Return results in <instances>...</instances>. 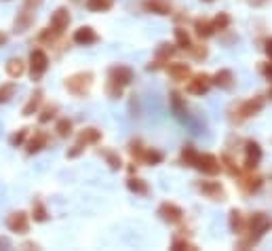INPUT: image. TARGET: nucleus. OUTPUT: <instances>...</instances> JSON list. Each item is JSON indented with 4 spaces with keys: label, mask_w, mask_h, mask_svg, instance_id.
Returning <instances> with one entry per match:
<instances>
[{
    "label": "nucleus",
    "mask_w": 272,
    "mask_h": 251,
    "mask_svg": "<svg viewBox=\"0 0 272 251\" xmlns=\"http://www.w3.org/2000/svg\"><path fill=\"white\" fill-rule=\"evenodd\" d=\"M194 167L200 169L203 173H209V176H215L220 171V163L218 158L211 154H197V160H194Z\"/></svg>",
    "instance_id": "obj_1"
},
{
    "label": "nucleus",
    "mask_w": 272,
    "mask_h": 251,
    "mask_svg": "<svg viewBox=\"0 0 272 251\" xmlns=\"http://www.w3.org/2000/svg\"><path fill=\"white\" fill-rule=\"evenodd\" d=\"M32 78H38L40 74L47 70V64H49V59H47V55L40 51V49H36V51H32Z\"/></svg>",
    "instance_id": "obj_2"
},
{
    "label": "nucleus",
    "mask_w": 272,
    "mask_h": 251,
    "mask_svg": "<svg viewBox=\"0 0 272 251\" xmlns=\"http://www.w3.org/2000/svg\"><path fill=\"white\" fill-rule=\"evenodd\" d=\"M270 226H272V220L268 218V215H264V213H255L253 218H251V230H253L257 236L266 232Z\"/></svg>",
    "instance_id": "obj_3"
},
{
    "label": "nucleus",
    "mask_w": 272,
    "mask_h": 251,
    "mask_svg": "<svg viewBox=\"0 0 272 251\" xmlns=\"http://www.w3.org/2000/svg\"><path fill=\"white\" fill-rule=\"evenodd\" d=\"M110 76H112V82H114V85H118V87H121V85H127V82L133 78L131 70H129V68H123V66L110 70Z\"/></svg>",
    "instance_id": "obj_4"
},
{
    "label": "nucleus",
    "mask_w": 272,
    "mask_h": 251,
    "mask_svg": "<svg viewBox=\"0 0 272 251\" xmlns=\"http://www.w3.org/2000/svg\"><path fill=\"white\" fill-rule=\"evenodd\" d=\"M158 211H160V215H163V218H165L167 222H179V220H181V215H184V213H181V209L175 207L173 203H163Z\"/></svg>",
    "instance_id": "obj_5"
},
{
    "label": "nucleus",
    "mask_w": 272,
    "mask_h": 251,
    "mask_svg": "<svg viewBox=\"0 0 272 251\" xmlns=\"http://www.w3.org/2000/svg\"><path fill=\"white\" fill-rule=\"evenodd\" d=\"M74 40L78 45H93V43H97V34L91 30V27H80V30L74 32Z\"/></svg>",
    "instance_id": "obj_6"
},
{
    "label": "nucleus",
    "mask_w": 272,
    "mask_h": 251,
    "mask_svg": "<svg viewBox=\"0 0 272 251\" xmlns=\"http://www.w3.org/2000/svg\"><path fill=\"white\" fill-rule=\"evenodd\" d=\"M260 158H262L260 146L253 144V142H249L247 144V160H245V165L249 167V169H253V167H257V163H260Z\"/></svg>",
    "instance_id": "obj_7"
},
{
    "label": "nucleus",
    "mask_w": 272,
    "mask_h": 251,
    "mask_svg": "<svg viewBox=\"0 0 272 251\" xmlns=\"http://www.w3.org/2000/svg\"><path fill=\"white\" fill-rule=\"evenodd\" d=\"M68 24H70V15H68V11H66V9L55 11V15L51 17V25H53V30H55V32H61Z\"/></svg>",
    "instance_id": "obj_8"
},
{
    "label": "nucleus",
    "mask_w": 272,
    "mask_h": 251,
    "mask_svg": "<svg viewBox=\"0 0 272 251\" xmlns=\"http://www.w3.org/2000/svg\"><path fill=\"white\" fill-rule=\"evenodd\" d=\"M188 91L190 93H197V95H203L209 91V78L207 76H197L190 85H188Z\"/></svg>",
    "instance_id": "obj_9"
},
{
    "label": "nucleus",
    "mask_w": 272,
    "mask_h": 251,
    "mask_svg": "<svg viewBox=\"0 0 272 251\" xmlns=\"http://www.w3.org/2000/svg\"><path fill=\"white\" fill-rule=\"evenodd\" d=\"M9 228L15 230V232H25L27 230V218L25 213H15L9 218Z\"/></svg>",
    "instance_id": "obj_10"
},
{
    "label": "nucleus",
    "mask_w": 272,
    "mask_h": 251,
    "mask_svg": "<svg viewBox=\"0 0 272 251\" xmlns=\"http://www.w3.org/2000/svg\"><path fill=\"white\" fill-rule=\"evenodd\" d=\"M146 9L154 11V13H158V15H167L171 6H169L167 0H148V2H146Z\"/></svg>",
    "instance_id": "obj_11"
},
{
    "label": "nucleus",
    "mask_w": 272,
    "mask_h": 251,
    "mask_svg": "<svg viewBox=\"0 0 272 251\" xmlns=\"http://www.w3.org/2000/svg\"><path fill=\"white\" fill-rule=\"evenodd\" d=\"M262 106H264V100H260V97H257V100H249V101L245 103V106H243L241 114H243V116H251V114L260 112Z\"/></svg>",
    "instance_id": "obj_12"
},
{
    "label": "nucleus",
    "mask_w": 272,
    "mask_h": 251,
    "mask_svg": "<svg viewBox=\"0 0 272 251\" xmlns=\"http://www.w3.org/2000/svg\"><path fill=\"white\" fill-rule=\"evenodd\" d=\"M112 4H114V0H87V9L89 11H95V13L108 11Z\"/></svg>",
    "instance_id": "obj_13"
},
{
    "label": "nucleus",
    "mask_w": 272,
    "mask_h": 251,
    "mask_svg": "<svg viewBox=\"0 0 272 251\" xmlns=\"http://www.w3.org/2000/svg\"><path fill=\"white\" fill-rule=\"evenodd\" d=\"M232 72L230 70H222V72H218L215 74V85H220V87H224V89H228V87H232Z\"/></svg>",
    "instance_id": "obj_14"
},
{
    "label": "nucleus",
    "mask_w": 272,
    "mask_h": 251,
    "mask_svg": "<svg viewBox=\"0 0 272 251\" xmlns=\"http://www.w3.org/2000/svg\"><path fill=\"white\" fill-rule=\"evenodd\" d=\"M6 72H9L13 78H17V76H22L24 74V64L19 59H11L9 61V66H6Z\"/></svg>",
    "instance_id": "obj_15"
},
{
    "label": "nucleus",
    "mask_w": 272,
    "mask_h": 251,
    "mask_svg": "<svg viewBox=\"0 0 272 251\" xmlns=\"http://www.w3.org/2000/svg\"><path fill=\"white\" fill-rule=\"evenodd\" d=\"M194 27H197V34H198V36H211L213 30H215L213 24H209V22H200V19H198L197 24H194Z\"/></svg>",
    "instance_id": "obj_16"
},
{
    "label": "nucleus",
    "mask_w": 272,
    "mask_h": 251,
    "mask_svg": "<svg viewBox=\"0 0 272 251\" xmlns=\"http://www.w3.org/2000/svg\"><path fill=\"white\" fill-rule=\"evenodd\" d=\"M175 40H177V47L179 49H190V36L186 34V30H181V27H177L175 30Z\"/></svg>",
    "instance_id": "obj_17"
},
{
    "label": "nucleus",
    "mask_w": 272,
    "mask_h": 251,
    "mask_svg": "<svg viewBox=\"0 0 272 251\" xmlns=\"http://www.w3.org/2000/svg\"><path fill=\"white\" fill-rule=\"evenodd\" d=\"M129 190H133L137 194H148V186L142 179H129Z\"/></svg>",
    "instance_id": "obj_18"
},
{
    "label": "nucleus",
    "mask_w": 272,
    "mask_h": 251,
    "mask_svg": "<svg viewBox=\"0 0 272 251\" xmlns=\"http://www.w3.org/2000/svg\"><path fill=\"white\" fill-rule=\"evenodd\" d=\"M169 74H173L175 78H186V76H188V68H186L184 64L171 66V68H169Z\"/></svg>",
    "instance_id": "obj_19"
},
{
    "label": "nucleus",
    "mask_w": 272,
    "mask_h": 251,
    "mask_svg": "<svg viewBox=\"0 0 272 251\" xmlns=\"http://www.w3.org/2000/svg\"><path fill=\"white\" fill-rule=\"evenodd\" d=\"M13 93H15V85H13V82H9V85H4V87H0V101H6Z\"/></svg>",
    "instance_id": "obj_20"
},
{
    "label": "nucleus",
    "mask_w": 272,
    "mask_h": 251,
    "mask_svg": "<svg viewBox=\"0 0 272 251\" xmlns=\"http://www.w3.org/2000/svg\"><path fill=\"white\" fill-rule=\"evenodd\" d=\"M38 103H40V93H36V95H32V100H30V103L24 108V114H32V110H36L38 108Z\"/></svg>",
    "instance_id": "obj_21"
},
{
    "label": "nucleus",
    "mask_w": 272,
    "mask_h": 251,
    "mask_svg": "<svg viewBox=\"0 0 272 251\" xmlns=\"http://www.w3.org/2000/svg\"><path fill=\"white\" fill-rule=\"evenodd\" d=\"M181 158H184L188 165H194V160H197V152L188 146V148H184V152H181Z\"/></svg>",
    "instance_id": "obj_22"
},
{
    "label": "nucleus",
    "mask_w": 272,
    "mask_h": 251,
    "mask_svg": "<svg viewBox=\"0 0 272 251\" xmlns=\"http://www.w3.org/2000/svg\"><path fill=\"white\" fill-rule=\"evenodd\" d=\"M80 139H82V142H97V139H99V131L89 129L87 133H82V135H80Z\"/></svg>",
    "instance_id": "obj_23"
},
{
    "label": "nucleus",
    "mask_w": 272,
    "mask_h": 251,
    "mask_svg": "<svg viewBox=\"0 0 272 251\" xmlns=\"http://www.w3.org/2000/svg\"><path fill=\"white\" fill-rule=\"evenodd\" d=\"M43 144H45V135H38L34 142H30V148H27V152H30V154H32V152H38Z\"/></svg>",
    "instance_id": "obj_24"
},
{
    "label": "nucleus",
    "mask_w": 272,
    "mask_h": 251,
    "mask_svg": "<svg viewBox=\"0 0 272 251\" xmlns=\"http://www.w3.org/2000/svg\"><path fill=\"white\" fill-rule=\"evenodd\" d=\"M228 24H230V17H228V15H220V17L213 22V27H215V30H224Z\"/></svg>",
    "instance_id": "obj_25"
},
{
    "label": "nucleus",
    "mask_w": 272,
    "mask_h": 251,
    "mask_svg": "<svg viewBox=\"0 0 272 251\" xmlns=\"http://www.w3.org/2000/svg\"><path fill=\"white\" fill-rule=\"evenodd\" d=\"M70 129H72V123H70V121H61V123L57 125L59 135H68V133H70Z\"/></svg>",
    "instance_id": "obj_26"
},
{
    "label": "nucleus",
    "mask_w": 272,
    "mask_h": 251,
    "mask_svg": "<svg viewBox=\"0 0 272 251\" xmlns=\"http://www.w3.org/2000/svg\"><path fill=\"white\" fill-rule=\"evenodd\" d=\"M146 160H148V163H160V160H163V154H160V152H146Z\"/></svg>",
    "instance_id": "obj_27"
},
{
    "label": "nucleus",
    "mask_w": 272,
    "mask_h": 251,
    "mask_svg": "<svg viewBox=\"0 0 272 251\" xmlns=\"http://www.w3.org/2000/svg\"><path fill=\"white\" fill-rule=\"evenodd\" d=\"M106 158H108V163H110V167H112V169H118V167H121V158L114 156L112 152H106Z\"/></svg>",
    "instance_id": "obj_28"
},
{
    "label": "nucleus",
    "mask_w": 272,
    "mask_h": 251,
    "mask_svg": "<svg viewBox=\"0 0 272 251\" xmlns=\"http://www.w3.org/2000/svg\"><path fill=\"white\" fill-rule=\"evenodd\" d=\"M24 137H25V131H19V133H15V135L11 137V144L13 146H19V144L24 142Z\"/></svg>",
    "instance_id": "obj_29"
},
{
    "label": "nucleus",
    "mask_w": 272,
    "mask_h": 251,
    "mask_svg": "<svg viewBox=\"0 0 272 251\" xmlns=\"http://www.w3.org/2000/svg\"><path fill=\"white\" fill-rule=\"evenodd\" d=\"M200 190H203V192H207V194H213V192H220V186H211V184H203V186H200Z\"/></svg>",
    "instance_id": "obj_30"
},
{
    "label": "nucleus",
    "mask_w": 272,
    "mask_h": 251,
    "mask_svg": "<svg viewBox=\"0 0 272 251\" xmlns=\"http://www.w3.org/2000/svg\"><path fill=\"white\" fill-rule=\"evenodd\" d=\"M36 220H40V222H43V220H47V215H45V209L40 207V205H38V209H36Z\"/></svg>",
    "instance_id": "obj_31"
},
{
    "label": "nucleus",
    "mask_w": 272,
    "mask_h": 251,
    "mask_svg": "<svg viewBox=\"0 0 272 251\" xmlns=\"http://www.w3.org/2000/svg\"><path fill=\"white\" fill-rule=\"evenodd\" d=\"M51 116H53V110H51V108H49V110H47V112H45L43 116H40V121H43V123H47V121H49V118H51Z\"/></svg>",
    "instance_id": "obj_32"
},
{
    "label": "nucleus",
    "mask_w": 272,
    "mask_h": 251,
    "mask_svg": "<svg viewBox=\"0 0 272 251\" xmlns=\"http://www.w3.org/2000/svg\"><path fill=\"white\" fill-rule=\"evenodd\" d=\"M266 53H268V57L272 59V40H268V43H266Z\"/></svg>",
    "instance_id": "obj_33"
},
{
    "label": "nucleus",
    "mask_w": 272,
    "mask_h": 251,
    "mask_svg": "<svg viewBox=\"0 0 272 251\" xmlns=\"http://www.w3.org/2000/svg\"><path fill=\"white\" fill-rule=\"evenodd\" d=\"M264 74H266L268 78L272 80V66H266V68H264Z\"/></svg>",
    "instance_id": "obj_34"
},
{
    "label": "nucleus",
    "mask_w": 272,
    "mask_h": 251,
    "mask_svg": "<svg viewBox=\"0 0 272 251\" xmlns=\"http://www.w3.org/2000/svg\"><path fill=\"white\" fill-rule=\"evenodd\" d=\"M270 97H272V89H270Z\"/></svg>",
    "instance_id": "obj_35"
}]
</instances>
